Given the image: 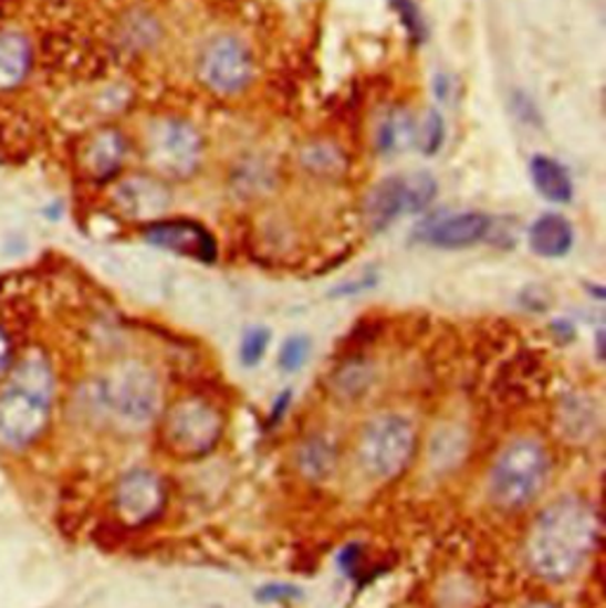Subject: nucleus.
I'll use <instances>...</instances> for the list:
<instances>
[{
	"instance_id": "obj_26",
	"label": "nucleus",
	"mask_w": 606,
	"mask_h": 608,
	"mask_svg": "<svg viewBox=\"0 0 606 608\" xmlns=\"http://www.w3.org/2000/svg\"><path fill=\"white\" fill-rule=\"evenodd\" d=\"M375 284H377V275H365L361 280L356 277V280L336 286L334 296H351V294H358V292H367V290H373Z\"/></svg>"
},
{
	"instance_id": "obj_15",
	"label": "nucleus",
	"mask_w": 606,
	"mask_h": 608,
	"mask_svg": "<svg viewBox=\"0 0 606 608\" xmlns=\"http://www.w3.org/2000/svg\"><path fill=\"white\" fill-rule=\"evenodd\" d=\"M576 232L562 213L537 216L529 230V247L541 259H564L574 249Z\"/></svg>"
},
{
	"instance_id": "obj_20",
	"label": "nucleus",
	"mask_w": 606,
	"mask_h": 608,
	"mask_svg": "<svg viewBox=\"0 0 606 608\" xmlns=\"http://www.w3.org/2000/svg\"><path fill=\"white\" fill-rule=\"evenodd\" d=\"M406 185V213H422L439 195V182L429 171H412L403 176Z\"/></svg>"
},
{
	"instance_id": "obj_11",
	"label": "nucleus",
	"mask_w": 606,
	"mask_h": 608,
	"mask_svg": "<svg viewBox=\"0 0 606 608\" xmlns=\"http://www.w3.org/2000/svg\"><path fill=\"white\" fill-rule=\"evenodd\" d=\"M491 226H493L491 218L481 211H460V213L441 216L436 218V221L422 226L419 238H422L425 244L436 249H446V251L469 249L485 240Z\"/></svg>"
},
{
	"instance_id": "obj_21",
	"label": "nucleus",
	"mask_w": 606,
	"mask_h": 608,
	"mask_svg": "<svg viewBox=\"0 0 606 608\" xmlns=\"http://www.w3.org/2000/svg\"><path fill=\"white\" fill-rule=\"evenodd\" d=\"M446 143V119L439 109H429L422 124H417V147L425 157H433Z\"/></svg>"
},
{
	"instance_id": "obj_12",
	"label": "nucleus",
	"mask_w": 606,
	"mask_h": 608,
	"mask_svg": "<svg viewBox=\"0 0 606 608\" xmlns=\"http://www.w3.org/2000/svg\"><path fill=\"white\" fill-rule=\"evenodd\" d=\"M171 205V192L157 178L130 176L114 188V207L133 221L152 223Z\"/></svg>"
},
{
	"instance_id": "obj_18",
	"label": "nucleus",
	"mask_w": 606,
	"mask_h": 608,
	"mask_svg": "<svg viewBox=\"0 0 606 608\" xmlns=\"http://www.w3.org/2000/svg\"><path fill=\"white\" fill-rule=\"evenodd\" d=\"M417 143V122L408 109H394L377 128L379 155H400Z\"/></svg>"
},
{
	"instance_id": "obj_23",
	"label": "nucleus",
	"mask_w": 606,
	"mask_h": 608,
	"mask_svg": "<svg viewBox=\"0 0 606 608\" xmlns=\"http://www.w3.org/2000/svg\"><path fill=\"white\" fill-rule=\"evenodd\" d=\"M394 10L398 12L403 27H406V31L410 33L412 43H422L427 39V24H425V17L422 12H419L415 0H391Z\"/></svg>"
},
{
	"instance_id": "obj_3",
	"label": "nucleus",
	"mask_w": 606,
	"mask_h": 608,
	"mask_svg": "<svg viewBox=\"0 0 606 608\" xmlns=\"http://www.w3.org/2000/svg\"><path fill=\"white\" fill-rule=\"evenodd\" d=\"M550 474L547 450L533 441V438H519V441L504 448L493 462L488 490L491 500L500 510L516 512L537 497Z\"/></svg>"
},
{
	"instance_id": "obj_13",
	"label": "nucleus",
	"mask_w": 606,
	"mask_h": 608,
	"mask_svg": "<svg viewBox=\"0 0 606 608\" xmlns=\"http://www.w3.org/2000/svg\"><path fill=\"white\" fill-rule=\"evenodd\" d=\"M128 157V140L119 128H100L83 145L81 168L95 182H109L119 176Z\"/></svg>"
},
{
	"instance_id": "obj_19",
	"label": "nucleus",
	"mask_w": 606,
	"mask_h": 608,
	"mask_svg": "<svg viewBox=\"0 0 606 608\" xmlns=\"http://www.w3.org/2000/svg\"><path fill=\"white\" fill-rule=\"evenodd\" d=\"M301 166L317 178H336L346 171L348 159L339 145L317 140L301 149Z\"/></svg>"
},
{
	"instance_id": "obj_10",
	"label": "nucleus",
	"mask_w": 606,
	"mask_h": 608,
	"mask_svg": "<svg viewBox=\"0 0 606 608\" xmlns=\"http://www.w3.org/2000/svg\"><path fill=\"white\" fill-rule=\"evenodd\" d=\"M166 488L149 469H130L116 481L114 510L128 526H145L164 510Z\"/></svg>"
},
{
	"instance_id": "obj_6",
	"label": "nucleus",
	"mask_w": 606,
	"mask_h": 608,
	"mask_svg": "<svg viewBox=\"0 0 606 608\" xmlns=\"http://www.w3.org/2000/svg\"><path fill=\"white\" fill-rule=\"evenodd\" d=\"M417 431L403 415H379L361 433L358 460L367 476L389 481L400 476L415 458Z\"/></svg>"
},
{
	"instance_id": "obj_2",
	"label": "nucleus",
	"mask_w": 606,
	"mask_h": 608,
	"mask_svg": "<svg viewBox=\"0 0 606 608\" xmlns=\"http://www.w3.org/2000/svg\"><path fill=\"white\" fill-rule=\"evenodd\" d=\"M58 379L41 350L27 353L0 386V445L27 450L45 433L55 405Z\"/></svg>"
},
{
	"instance_id": "obj_8",
	"label": "nucleus",
	"mask_w": 606,
	"mask_h": 608,
	"mask_svg": "<svg viewBox=\"0 0 606 608\" xmlns=\"http://www.w3.org/2000/svg\"><path fill=\"white\" fill-rule=\"evenodd\" d=\"M197 72L209 91L218 95H238L254 78V57L242 39L221 33L201 48Z\"/></svg>"
},
{
	"instance_id": "obj_9",
	"label": "nucleus",
	"mask_w": 606,
	"mask_h": 608,
	"mask_svg": "<svg viewBox=\"0 0 606 608\" xmlns=\"http://www.w3.org/2000/svg\"><path fill=\"white\" fill-rule=\"evenodd\" d=\"M143 240L152 247L199 263H216L218 242L213 232L192 218H157L143 226Z\"/></svg>"
},
{
	"instance_id": "obj_4",
	"label": "nucleus",
	"mask_w": 606,
	"mask_h": 608,
	"mask_svg": "<svg viewBox=\"0 0 606 608\" xmlns=\"http://www.w3.org/2000/svg\"><path fill=\"white\" fill-rule=\"evenodd\" d=\"M93 400L107 417L122 424L143 427L157 415L161 394L155 371L145 365L126 363L97 377L91 386Z\"/></svg>"
},
{
	"instance_id": "obj_7",
	"label": "nucleus",
	"mask_w": 606,
	"mask_h": 608,
	"mask_svg": "<svg viewBox=\"0 0 606 608\" xmlns=\"http://www.w3.org/2000/svg\"><path fill=\"white\" fill-rule=\"evenodd\" d=\"M223 436V417L211 402L188 398L176 402L164 421V441L174 454L197 460L209 454Z\"/></svg>"
},
{
	"instance_id": "obj_16",
	"label": "nucleus",
	"mask_w": 606,
	"mask_h": 608,
	"mask_svg": "<svg viewBox=\"0 0 606 608\" xmlns=\"http://www.w3.org/2000/svg\"><path fill=\"white\" fill-rule=\"evenodd\" d=\"M33 48L20 31H0V93L20 88L31 72Z\"/></svg>"
},
{
	"instance_id": "obj_22",
	"label": "nucleus",
	"mask_w": 606,
	"mask_h": 608,
	"mask_svg": "<svg viewBox=\"0 0 606 608\" xmlns=\"http://www.w3.org/2000/svg\"><path fill=\"white\" fill-rule=\"evenodd\" d=\"M268 346H271V329L268 327H249L242 336V344H240V360L244 367H257L263 356Z\"/></svg>"
},
{
	"instance_id": "obj_24",
	"label": "nucleus",
	"mask_w": 606,
	"mask_h": 608,
	"mask_svg": "<svg viewBox=\"0 0 606 608\" xmlns=\"http://www.w3.org/2000/svg\"><path fill=\"white\" fill-rule=\"evenodd\" d=\"M311 356V339L309 336H301V334H294L290 336L288 342L282 344L280 348V367L284 371H296L299 367H303V363L309 360Z\"/></svg>"
},
{
	"instance_id": "obj_1",
	"label": "nucleus",
	"mask_w": 606,
	"mask_h": 608,
	"mask_svg": "<svg viewBox=\"0 0 606 608\" xmlns=\"http://www.w3.org/2000/svg\"><path fill=\"white\" fill-rule=\"evenodd\" d=\"M597 543V514L587 502L564 497L535 518L529 533L531 568L547 583H566L583 568Z\"/></svg>"
},
{
	"instance_id": "obj_25",
	"label": "nucleus",
	"mask_w": 606,
	"mask_h": 608,
	"mask_svg": "<svg viewBox=\"0 0 606 608\" xmlns=\"http://www.w3.org/2000/svg\"><path fill=\"white\" fill-rule=\"evenodd\" d=\"M301 589L294 585H268L261 589L259 599L263 601H288V599H299Z\"/></svg>"
},
{
	"instance_id": "obj_17",
	"label": "nucleus",
	"mask_w": 606,
	"mask_h": 608,
	"mask_svg": "<svg viewBox=\"0 0 606 608\" xmlns=\"http://www.w3.org/2000/svg\"><path fill=\"white\" fill-rule=\"evenodd\" d=\"M529 176L535 192L550 205H568L574 199V180L566 166L547 155H535L529 161Z\"/></svg>"
},
{
	"instance_id": "obj_27",
	"label": "nucleus",
	"mask_w": 606,
	"mask_h": 608,
	"mask_svg": "<svg viewBox=\"0 0 606 608\" xmlns=\"http://www.w3.org/2000/svg\"><path fill=\"white\" fill-rule=\"evenodd\" d=\"M10 367H12V339L6 332V327H0V381L8 377Z\"/></svg>"
},
{
	"instance_id": "obj_29",
	"label": "nucleus",
	"mask_w": 606,
	"mask_h": 608,
	"mask_svg": "<svg viewBox=\"0 0 606 608\" xmlns=\"http://www.w3.org/2000/svg\"><path fill=\"white\" fill-rule=\"evenodd\" d=\"M526 608H560V606H554V604H531Z\"/></svg>"
},
{
	"instance_id": "obj_28",
	"label": "nucleus",
	"mask_w": 606,
	"mask_h": 608,
	"mask_svg": "<svg viewBox=\"0 0 606 608\" xmlns=\"http://www.w3.org/2000/svg\"><path fill=\"white\" fill-rule=\"evenodd\" d=\"M311 464L317 467V474H320V471H323V474H325V471L332 467V454L327 452L325 445H311V448H309L306 464H303V467L309 469Z\"/></svg>"
},
{
	"instance_id": "obj_5",
	"label": "nucleus",
	"mask_w": 606,
	"mask_h": 608,
	"mask_svg": "<svg viewBox=\"0 0 606 608\" xmlns=\"http://www.w3.org/2000/svg\"><path fill=\"white\" fill-rule=\"evenodd\" d=\"M207 140L201 130L180 116H161L145 135V157L166 180H190L205 161Z\"/></svg>"
},
{
	"instance_id": "obj_14",
	"label": "nucleus",
	"mask_w": 606,
	"mask_h": 608,
	"mask_svg": "<svg viewBox=\"0 0 606 608\" xmlns=\"http://www.w3.org/2000/svg\"><path fill=\"white\" fill-rule=\"evenodd\" d=\"M400 216H406V185L403 176H389L379 180L367 192L363 205V218L373 232L389 230Z\"/></svg>"
}]
</instances>
